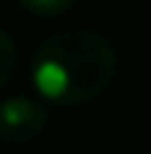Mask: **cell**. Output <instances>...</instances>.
I'll return each mask as SVG.
<instances>
[{
  "label": "cell",
  "instance_id": "cell-1",
  "mask_svg": "<svg viewBox=\"0 0 151 154\" xmlns=\"http://www.w3.org/2000/svg\"><path fill=\"white\" fill-rule=\"evenodd\" d=\"M116 65V48L107 36L86 27L59 30L33 57V86L51 104L77 107L110 89Z\"/></svg>",
  "mask_w": 151,
  "mask_h": 154
},
{
  "label": "cell",
  "instance_id": "cell-2",
  "mask_svg": "<svg viewBox=\"0 0 151 154\" xmlns=\"http://www.w3.org/2000/svg\"><path fill=\"white\" fill-rule=\"evenodd\" d=\"M48 110L33 98H9L0 104V139L9 145H27L42 136Z\"/></svg>",
  "mask_w": 151,
  "mask_h": 154
},
{
  "label": "cell",
  "instance_id": "cell-3",
  "mask_svg": "<svg viewBox=\"0 0 151 154\" xmlns=\"http://www.w3.org/2000/svg\"><path fill=\"white\" fill-rule=\"evenodd\" d=\"M18 68V51H15V42L9 38L6 30H0V89L15 77Z\"/></svg>",
  "mask_w": 151,
  "mask_h": 154
},
{
  "label": "cell",
  "instance_id": "cell-4",
  "mask_svg": "<svg viewBox=\"0 0 151 154\" xmlns=\"http://www.w3.org/2000/svg\"><path fill=\"white\" fill-rule=\"evenodd\" d=\"M18 3L39 18H57V15L68 12L74 6V0H18Z\"/></svg>",
  "mask_w": 151,
  "mask_h": 154
}]
</instances>
